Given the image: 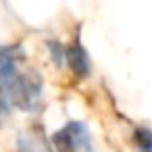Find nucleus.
<instances>
[{"instance_id":"nucleus-1","label":"nucleus","mask_w":152,"mask_h":152,"mask_svg":"<svg viewBox=\"0 0 152 152\" xmlns=\"http://www.w3.org/2000/svg\"><path fill=\"white\" fill-rule=\"evenodd\" d=\"M4 92L11 100V104H15L21 110H31L36 108L40 94H42V79L36 73H27V75H15L9 83H4Z\"/></svg>"},{"instance_id":"nucleus-2","label":"nucleus","mask_w":152,"mask_h":152,"mask_svg":"<svg viewBox=\"0 0 152 152\" xmlns=\"http://www.w3.org/2000/svg\"><path fill=\"white\" fill-rule=\"evenodd\" d=\"M52 144L58 152H92L90 129L81 121H69L52 133Z\"/></svg>"},{"instance_id":"nucleus-3","label":"nucleus","mask_w":152,"mask_h":152,"mask_svg":"<svg viewBox=\"0 0 152 152\" xmlns=\"http://www.w3.org/2000/svg\"><path fill=\"white\" fill-rule=\"evenodd\" d=\"M65 61L69 65V69L77 75V77H88L90 75V61H88V54L83 50V46L75 40L71 46L65 48Z\"/></svg>"},{"instance_id":"nucleus-4","label":"nucleus","mask_w":152,"mask_h":152,"mask_svg":"<svg viewBox=\"0 0 152 152\" xmlns=\"http://www.w3.org/2000/svg\"><path fill=\"white\" fill-rule=\"evenodd\" d=\"M17 75V54L15 48H0V83H9Z\"/></svg>"},{"instance_id":"nucleus-5","label":"nucleus","mask_w":152,"mask_h":152,"mask_svg":"<svg viewBox=\"0 0 152 152\" xmlns=\"http://www.w3.org/2000/svg\"><path fill=\"white\" fill-rule=\"evenodd\" d=\"M133 144L140 152H152V131L146 127H137L133 131Z\"/></svg>"},{"instance_id":"nucleus-6","label":"nucleus","mask_w":152,"mask_h":152,"mask_svg":"<svg viewBox=\"0 0 152 152\" xmlns=\"http://www.w3.org/2000/svg\"><path fill=\"white\" fill-rule=\"evenodd\" d=\"M9 110H11V100L4 90H0V123L9 117Z\"/></svg>"},{"instance_id":"nucleus-7","label":"nucleus","mask_w":152,"mask_h":152,"mask_svg":"<svg viewBox=\"0 0 152 152\" xmlns=\"http://www.w3.org/2000/svg\"><path fill=\"white\" fill-rule=\"evenodd\" d=\"M17 152H38V148H36V144H34V142H29V140L21 137V140H19V144H17Z\"/></svg>"}]
</instances>
